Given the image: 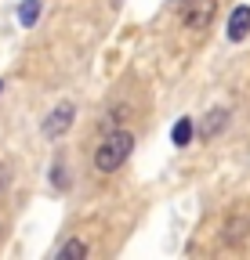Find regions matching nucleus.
I'll return each instance as SVG.
<instances>
[{"instance_id": "obj_1", "label": "nucleus", "mask_w": 250, "mask_h": 260, "mask_svg": "<svg viewBox=\"0 0 250 260\" xmlns=\"http://www.w3.org/2000/svg\"><path fill=\"white\" fill-rule=\"evenodd\" d=\"M131 152H134V134L131 130H109V134L98 141V148H95V170L98 174L120 170Z\"/></svg>"}, {"instance_id": "obj_2", "label": "nucleus", "mask_w": 250, "mask_h": 260, "mask_svg": "<svg viewBox=\"0 0 250 260\" xmlns=\"http://www.w3.org/2000/svg\"><path fill=\"white\" fill-rule=\"evenodd\" d=\"M73 116H76V109H73L69 102H62V105L44 119V138H62V134L73 126Z\"/></svg>"}, {"instance_id": "obj_3", "label": "nucleus", "mask_w": 250, "mask_h": 260, "mask_svg": "<svg viewBox=\"0 0 250 260\" xmlns=\"http://www.w3.org/2000/svg\"><path fill=\"white\" fill-rule=\"evenodd\" d=\"M225 126H229V109H210V112L200 119V126H196V138H200V141H214Z\"/></svg>"}, {"instance_id": "obj_4", "label": "nucleus", "mask_w": 250, "mask_h": 260, "mask_svg": "<svg viewBox=\"0 0 250 260\" xmlns=\"http://www.w3.org/2000/svg\"><path fill=\"white\" fill-rule=\"evenodd\" d=\"M181 15H185V25L200 32V29H207L210 18H214V0H192V4L185 8Z\"/></svg>"}, {"instance_id": "obj_5", "label": "nucleus", "mask_w": 250, "mask_h": 260, "mask_svg": "<svg viewBox=\"0 0 250 260\" xmlns=\"http://www.w3.org/2000/svg\"><path fill=\"white\" fill-rule=\"evenodd\" d=\"M246 37H250V8L239 4V8L229 15V40L239 44V40H246Z\"/></svg>"}, {"instance_id": "obj_6", "label": "nucleus", "mask_w": 250, "mask_h": 260, "mask_svg": "<svg viewBox=\"0 0 250 260\" xmlns=\"http://www.w3.org/2000/svg\"><path fill=\"white\" fill-rule=\"evenodd\" d=\"M192 138H196V123H192L189 116H181V119L174 123V130H171V141H174L178 148H189Z\"/></svg>"}, {"instance_id": "obj_7", "label": "nucleus", "mask_w": 250, "mask_h": 260, "mask_svg": "<svg viewBox=\"0 0 250 260\" xmlns=\"http://www.w3.org/2000/svg\"><path fill=\"white\" fill-rule=\"evenodd\" d=\"M58 260H84L87 256V242H80V239H69L66 246H58V253H54Z\"/></svg>"}, {"instance_id": "obj_8", "label": "nucleus", "mask_w": 250, "mask_h": 260, "mask_svg": "<svg viewBox=\"0 0 250 260\" xmlns=\"http://www.w3.org/2000/svg\"><path fill=\"white\" fill-rule=\"evenodd\" d=\"M37 18H40V0H22V8H18V22L29 29Z\"/></svg>"}, {"instance_id": "obj_9", "label": "nucleus", "mask_w": 250, "mask_h": 260, "mask_svg": "<svg viewBox=\"0 0 250 260\" xmlns=\"http://www.w3.org/2000/svg\"><path fill=\"white\" fill-rule=\"evenodd\" d=\"M246 228H250V224H246L243 217H236V220L225 224V232H221V235H225V242H239V239L246 235Z\"/></svg>"}, {"instance_id": "obj_10", "label": "nucleus", "mask_w": 250, "mask_h": 260, "mask_svg": "<svg viewBox=\"0 0 250 260\" xmlns=\"http://www.w3.org/2000/svg\"><path fill=\"white\" fill-rule=\"evenodd\" d=\"M8 181H11V174H8V167H4V162H0V191L8 188Z\"/></svg>"}, {"instance_id": "obj_11", "label": "nucleus", "mask_w": 250, "mask_h": 260, "mask_svg": "<svg viewBox=\"0 0 250 260\" xmlns=\"http://www.w3.org/2000/svg\"><path fill=\"white\" fill-rule=\"evenodd\" d=\"M167 4H171L174 11H185V8H189V4H192V0H167Z\"/></svg>"}, {"instance_id": "obj_12", "label": "nucleus", "mask_w": 250, "mask_h": 260, "mask_svg": "<svg viewBox=\"0 0 250 260\" xmlns=\"http://www.w3.org/2000/svg\"><path fill=\"white\" fill-rule=\"evenodd\" d=\"M0 90H4V80H0Z\"/></svg>"}]
</instances>
